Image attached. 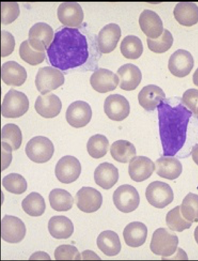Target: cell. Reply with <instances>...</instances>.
<instances>
[{
	"label": "cell",
	"instance_id": "1",
	"mask_svg": "<svg viewBox=\"0 0 198 261\" xmlns=\"http://www.w3.org/2000/svg\"><path fill=\"white\" fill-rule=\"evenodd\" d=\"M47 54L50 64L61 71L80 67L88 58L87 39L76 28L63 27L55 34Z\"/></svg>",
	"mask_w": 198,
	"mask_h": 261
},
{
	"label": "cell",
	"instance_id": "2",
	"mask_svg": "<svg viewBox=\"0 0 198 261\" xmlns=\"http://www.w3.org/2000/svg\"><path fill=\"white\" fill-rule=\"evenodd\" d=\"M159 133L164 156H174L186 139L187 125L192 112L181 103L172 106L167 99L157 106Z\"/></svg>",
	"mask_w": 198,
	"mask_h": 261
},
{
	"label": "cell",
	"instance_id": "3",
	"mask_svg": "<svg viewBox=\"0 0 198 261\" xmlns=\"http://www.w3.org/2000/svg\"><path fill=\"white\" fill-rule=\"evenodd\" d=\"M28 108L29 100L26 95L11 88L5 95L1 105V114L5 118H19L26 113Z\"/></svg>",
	"mask_w": 198,
	"mask_h": 261
},
{
	"label": "cell",
	"instance_id": "4",
	"mask_svg": "<svg viewBox=\"0 0 198 261\" xmlns=\"http://www.w3.org/2000/svg\"><path fill=\"white\" fill-rule=\"evenodd\" d=\"M178 238L167 229L160 227L153 233L150 244L151 251L163 257L173 255L178 248Z\"/></svg>",
	"mask_w": 198,
	"mask_h": 261
},
{
	"label": "cell",
	"instance_id": "5",
	"mask_svg": "<svg viewBox=\"0 0 198 261\" xmlns=\"http://www.w3.org/2000/svg\"><path fill=\"white\" fill-rule=\"evenodd\" d=\"M28 157L36 163H45L53 155L54 146L48 138L38 136L31 138L26 144L25 149Z\"/></svg>",
	"mask_w": 198,
	"mask_h": 261
},
{
	"label": "cell",
	"instance_id": "6",
	"mask_svg": "<svg viewBox=\"0 0 198 261\" xmlns=\"http://www.w3.org/2000/svg\"><path fill=\"white\" fill-rule=\"evenodd\" d=\"M64 80V75L60 70L47 66L38 69L35 83L37 90L44 95L61 86Z\"/></svg>",
	"mask_w": 198,
	"mask_h": 261
},
{
	"label": "cell",
	"instance_id": "7",
	"mask_svg": "<svg viewBox=\"0 0 198 261\" xmlns=\"http://www.w3.org/2000/svg\"><path fill=\"white\" fill-rule=\"evenodd\" d=\"M145 196L148 203L159 209L164 208L174 199V193L171 186L164 182L154 181L147 187Z\"/></svg>",
	"mask_w": 198,
	"mask_h": 261
},
{
	"label": "cell",
	"instance_id": "8",
	"mask_svg": "<svg viewBox=\"0 0 198 261\" xmlns=\"http://www.w3.org/2000/svg\"><path fill=\"white\" fill-rule=\"evenodd\" d=\"M113 201L118 210L123 213H130L138 208L140 197L134 186L125 184L118 186L114 191Z\"/></svg>",
	"mask_w": 198,
	"mask_h": 261
},
{
	"label": "cell",
	"instance_id": "9",
	"mask_svg": "<svg viewBox=\"0 0 198 261\" xmlns=\"http://www.w3.org/2000/svg\"><path fill=\"white\" fill-rule=\"evenodd\" d=\"M81 173V165L75 157L66 155L57 162L55 173L57 179L63 183H71L79 177Z\"/></svg>",
	"mask_w": 198,
	"mask_h": 261
},
{
	"label": "cell",
	"instance_id": "10",
	"mask_svg": "<svg viewBox=\"0 0 198 261\" xmlns=\"http://www.w3.org/2000/svg\"><path fill=\"white\" fill-rule=\"evenodd\" d=\"M26 231L24 222L17 217L5 215L1 220V238L6 242H20L24 239Z\"/></svg>",
	"mask_w": 198,
	"mask_h": 261
},
{
	"label": "cell",
	"instance_id": "11",
	"mask_svg": "<svg viewBox=\"0 0 198 261\" xmlns=\"http://www.w3.org/2000/svg\"><path fill=\"white\" fill-rule=\"evenodd\" d=\"M104 111L107 117L113 121H122L130 112L129 101L122 95L112 94L108 95L104 103Z\"/></svg>",
	"mask_w": 198,
	"mask_h": 261
},
{
	"label": "cell",
	"instance_id": "12",
	"mask_svg": "<svg viewBox=\"0 0 198 261\" xmlns=\"http://www.w3.org/2000/svg\"><path fill=\"white\" fill-rule=\"evenodd\" d=\"M92 112L86 102L76 101L71 103L66 112V119L70 125L75 128L86 126L91 120Z\"/></svg>",
	"mask_w": 198,
	"mask_h": 261
},
{
	"label": "cell",
	"instance_id": "13",
	"mask_svg": "<svg viewBox=\"0 0 198 261\" xmlns=\"http://www.w3.org/2000/svg\"><path fill=\"white\" fill-rule=\"evenodd\" d=\"M54 31L50 25L45 22H37L29 30L28 41L31 47L38 51H45L51 44Z\"/></svg>",
	"mask_w": 198,
	"mask_h": 261
},
{
	"label": "cell",
	"instance_id": "14",
	"mask_svg": "<svg viewBox=\"0 0 198 261\" xmlns=\"http://www.w3.org/2000/svg\"><path fill=\"white\" fill-rule=\"evenodd\" d=\"M194 66L191 54L184 49H178L170 56L168 69L174 76L183 78L188 75Z\"/></svg>",
	"mask_w": 198,
	"mask_h": 261
},
{
	"label": "cell",
	"instance_id": "15",
	"mask_svg": "<svg viewBox=\"0 0 198 261\" xmlns=\"http://www.w3.org/2000/svg\"><path fill=\"white\" fill-rule=\"evenodd\" d=\"M78 208L85 213H93L97 211L102 204L101 193L91 187H82L76 194Z\"/></svg>",
	"mask_w": 198,
	"mask_h": 261
},
{
	"label": "cell",
	"instance_id": "16",
	"mask_svg": "<svg viewBox=\"0 0 198 261\" xmlns=\"http://www.w3.org/2000/svg\"><path fill=\"white\" fill-rule=\"evenodd\" d=\"M90 84L94 90L106 93L114 90L119 82L118 76L107 69L99 68L91 75Z\"/></svg>",
	"mask_w": 198,
	"mask_h": 261
},
{
	"label": "cell",
	"instance_id": "17",
	"mask_svg": "<svg viewBox=\"0 0 198 261\" xmlns=\"http://www.w3.org/2000/svg\"><path fill=\"white\" fill-rule=\"evenodd\" d=\"M57 16L64 25L76 27L83 21L84 12L81 5L76 2H63L58 6Z\"/></svg>",
	"mask_w": 198,
	"mask_h": 261
},
{
	"label": "cell",
	"instance_id": "18",
	"mask_svg": "<svg viewBox=\"0 0 198 261\" xmlns=\"http://www.w3.org/2000/svg\"><path fill=\"white\" fill-rule=\"evenodd\" d=\"M139 23L142 31L147 38L155 39L164 31L163 21L155 12L144 10L139 17Z\"/></svg>",
	"mask_w": 198,
	"mask_h": 261
},
{
	"label": "cell",
	"instance_id": "19",
	"mask_svg": "<svg viewBox=\"0 0 198 261\" xmlns=\"http://www.w3.org/2000/svg\"><path fill=\"white\" fill-rule=\"evenodd\" d=\"M121 37V29L118 25L111 23L105 25L98 35V46L103 53H108L116 47Z\"/></svg>",
	"mask_w": 198,
	"mask_h": 261
},
{
	"label": "cell",
	"instance_id": "20",
	"mask_svg": "<svg viewBox=\"0 0 198 261\" xmlns=\"http://www.w3.org/2000/svg\"><path fill=\"white\" fill-rule=\"evenodd\" d=\"M120 87L126 91L135 89L142 80V73L136 65L128 63L121 66L116 72Z\"/></svg>",
	"mask_w": 198,
	"mask_h": 261
},
{
	"label": "cell",
	"instance_id": "21",
	"mask_svg": "<svg viewBox=\"0 0 198 261\" xmlns=\"http://www.w3.org/2000/svg\"><path fill=\"white\" fill-rule=\"evenodd\" d=\"M154 162L148 157L137 156L131 160L128 172L131 178L136 182H142L149 178L154 170Z\"/></svg>",
	"mask_w": 198,
	"mask_h": 261
},
{
	"label": "cell",
	"instance_id": "22",
	"mask_svg": "<svg viewBox=\"0 0 198 261\" xmlns=\"http://www.w3.org/2000/svg\"><path fill=\"white\" fill-rule=\"evenodd\" d=\"M36 112L46 118L57 116L62 108L61 102L58 96L54 93L39 95L34 104Z\"/></svg>",
	"mask_w": 198,
	"mask_h": 261
},
{
	"label": "cell",
	"instance_id": "23",
	"mask_svg": "<svg viewBox=\"0 0 198 261\" xmlns=\"http://www.w3.org/2000/svg\"><path fill=\"white\" fill-rule=\"evenodd\" d=\"M166 98L163 89L154 84L144 86L138 95L140 106L147 111H153L158 105Z\"/></svg>",
	"mask_w": 198,
	"mask_h": 261
},
{
	"label": "cell",
	"instance_id": "24",
	"mask_svg": "<svg viewBox=\"0 0 198 261\" xmlns=\"http://www.w3.org/2000/svg\"><path fill=\"white\" fill-rule=\"evenodd\" d=\"M1 78L8 85L20 86L26 81L27 72L25 69L14 61H8L1 67Z\"/></svg>",
	"mask_w": 198,
	"mask_h": 261
},
{
	"label": "cell",
	"instance_id": "25",
	"mask_svg": "<svg viewBox=\"0 0 198 261\" xmlns=\"http://www.w3.org/2000/svg\"><path fill=\"white\" fill-rule=\"evenodd\" d=\"M118 176L117 168L107 162L99 164L94 173L95 183L104 189L112 187L117 182Z\"/></svg>",
	"mask_w": 198,
	"mask_h": 261
},
{
	"label": "cell",
	"instance_id": "26",
	"mask_svg": "<svg viewBox=\"0 0 198 261\" xmlns=\"http://www.w3.org/2000/svg\"><path fill=\"white\" fill-rule=\"evenodd\" d=\"M155 172L161 177L169 180L177 178L182 172L180 161L173 156H162L155 161Z\"/></svg>",
	"mask_w": 198,
	"mask_h": 261
},
{
	"label": "cell",
	"instance_id": "27",
	"mask_svg": "<svg viewBox=\"0 0 198 261\" xmlns=\"http://www.w3.org/2000/svg\"><path fill=\"white\" fill-rule=\"evenodd\" d=\"M174 16L179 24L191 26L198 22V6L194 3H178L173 10Z\"/></svg>",
	"mask_w": 198,
	"mask_h": 261
},
{
	"label": "cell",
	"instance_id": "28",
	"mask_svg": "<svg viewBox=\"0 0 198 261\" xmlns=\"http://www.w3.org/2000/svg\"><path fill=\"white\" fill-rule=\"evenodd\" d=\"M147 232L145 224L139 221H133L125 227L123 237L127 245L132 247H138L145 243Z\"/></svg>",
	"mask_w": 198,
	"mask_h": 261
},
{
	"label": "cell",
	"instance_id": "29",
	"mask_svg": "<svg viewBox=\"0 0 198 261\" xmlns=\"http://www.w3.org/2000/svg\"><path fill=\"white\" fill-rule=\"evenodd\" d=\"M98 248L106 255L115 256L121 250V244L118 235L111 230L102 232L97 239Z\"/></svg>",
	"mask_w": 198,
	"mask_h": 261
},
{
	"label": "cell",
	"instance_id": "30",
	"mask_svg": "<svg viewBox=\"0 0 198 261\" xmlns=\"http://www.w3.org/2000/svg\"><path fill=\"white\" fill-rule=\"evenodd\" d=\"M50 235L57 239H67L74 231L73 224L70 219L65 216H54L48 223Z\"/></svg>",
	"mask_w": 198,
	"mask_h": 261
},
{
	"label": "cell",
	"instance_id": "31",
	"mask_svg": "<svg viewBox=\"0 0 198 261\" xmlns=\"http://www.w3.org/2000/svg\"><path fill=\"white\" fill-rule=\"evenodd\" d=\"M112 157L121 163H127L136 155L134 145L127 140H120L114 142L110 148Z\"/></svg>",
	"mask_w": 198,
	"mask_h": 261
},
{
	"label": "cell",
	"instance_id": "32",
	"mask_svg": "<svg viewBox=\"0 0 198 261\" xmlns=\"http://www.w3.org/2000/svg\"><path fill=\"white\" fill-rule=\"evenodd\" d=\"M51 207L57 211H66L70 210L73 204V199L66 190L61 188L52 189L49 196Z\"/></svg>",
	"mask_w": 198,
	"mask_h": 261
},
{
	"label": "cell",
	"instance_id": "33",
	"mask_svg": "<svg viewBox=\"0 0 198 261\" xmlns=\"http://www.w3.org/2000/svg\"><path fill=\"white\" fill-rule=\"evenodd\" d=\"M21 206L24 211L30 216H41L46 209L44 199L39 193L32 192L22 201Z\"/></svg>",
	"mask_w": 198,
	"mask_h": 261
},
{
	"label": "cell",
	"instance_id": "34",
	"mask_svg": "<svg viewBox=\"0 0 198 261\" xmlns=\"http://www.w3.org/2000/svg\"><path fill=\"white\" fill-rule=\"evenodd\" d=\"M120 49L124 56L131 59L138 58L143 51L141 40L134 35L126 36L121 42Z\"/></svg>",
	"mask_w": 198,
	"mask_h": 261
},
{
	"label": "cell",
	"instance_id": "35",
	"mask_svg": "<svg viewBox=\"0 0 198 261\" xmlns=\"http://www.w3.org/2000/svg\"><path fill=\"white\" fill-rule=\"evenodd\" d=\"M108 146L109 141L105 136L96 134L89 138L87 144V149L92 157L98 159L106 155Z\"/></svg>",
	"mask_w": 198,
	"mask_h": 261
},
{
	"label": "cell",
	"instance_id": "36",
	"mask_svg": "<svg viewBox=\"0 0 198 261\" xmlns=\"http://www.w3.org/2000/svg\"><path fill=\"white\" fill-rule=\"evenodd\" d=\"M1 138L2 142L9 144L14 151L20 148L22 141V135L17 125L8 123L1 129Z\"/></svg>",
	"mask_w": 198,
	"mask_h": 261
},
{
	"label": "cell",
	"instance_id": "37",
	"mask_svg": "<svg viewBox=\"0 0 198 261\" xmlns=\"http://www.w3.org/2000/svg\"><path fill=\"white\" fill-rule=\"evenodd\" d=\"M166 222L170 230L178 232L189 229L192 225V222L185 219L182 216L180 205L174 207L168 212Z\"/></svg>",
	"mask_w": 198,
	"mask_h": 261
},
{
	"label": "cell",
	"instance_id": "38",
	"mask_svg": "<svg viewBox=\"0 0 198 261\" xmlns=\"http://www.w3.org/2000/svg\"><path fill=\"white\" fill-rule=\"evenodd\" d=\"M182 216L187 220L194 222L198 221V195L188 193L180 205Z\"/></svg>",
	"mask_w": 198,
	"mask_h": 261
},
{
	"label": "cell",
	"instance_id": "39",
	"mask_svg": "<svg viewBox=\"0 0 198 261\" xmlns=\"http://www.w3.org/2000/svg\"><path fill=\"white\" fill-rule=\"evenodd\" d=\"M2 185L6 190L16 194H22L27 189L26 180L17 173H10L5 176Z\"/></svg>",
	"mask_w": 198,
	"mask_h": 261
},
{
	"label": "cell",
	"instance_id": "40",
	"mask_svg": "<svg viewBox=\"0 0 198 261\" xmlns=\"http://www.w3.org/2000/svg\"><path fill=\"white\" fill-rule=\"evenodd\" d=\"M19 54L24 61L32 66L42 62L46 58L45 51H38L33 49L28 40L24 41L21 43Z\"/></svg>",
	"mask_w": 198,
	"mask_h": 261
},
{
	"label": "cell",
	"instance_id": "41",
	"mask_svg": "<svg viewBox=\"0 0 198 261\" xmlns=\"http://www.w3.org/2000/svg\"><path fill=\"white\" fill-rule=\"evenodd\" d=\"M148 48L155 53H162L168 50L173 43V38L171 33L167 29H164L160 37L152 39H146Z\"/></svg>",
	"mask_w": 198,
	"mask_h": 261
},
{
	"label": "cell",
	"instance_id": "42",
	"mask_svg": "<svg viewBox=\"0 0 198 261\" xmlns=\"http://www.w3.org/2000/svg\"><path fill=\"white\" fill-rule=\"evenodd\" d=\"M20 9L17 2H1V23L8 24L17 19Z\"/></svg>",
	"mask_w": 198,
	"mask_h": 261
},
{
	"label": "cell",
	"instance_id": "43",
	"mask_svg": "<svg viewBox=\"0 0 198 261\" xmlns=\"http://www.w3.org/2000/svg\"><path fill=\"white\" fill-rule=\"evenodd\" d=\"M56 260H80L81 254L73 245L64 244L58 246L54 251Z\"/></svg>",
	"mask_w": 198,
	"mask_h": 261
},
{
	"label": "cell",
	"instance_id": "44",
	"mask_svg": "<svg viewBox=\"0 0 198 261\" xmlns=\"http://www.w3.org/2000/svg\"><path fill=\"white\" fill-rule=\"evenodd\" d=\"M15 45L14 36L9 31L1 30V56L6 57L11 54Z\"/></svg>",
	"mask_w": 198,
	"mask_h": 261
},
{
	"label": "cell",
	"instance_id": "45",
	"mask_svg": "<svg viewBox=\"0 0 198 261\" xmlns=\"http://www.w3.org/2000/svg\"><path fill=\"white\" fill-rule=\"evenodd\" d=\"M182 102L195 115H196L198 107V89L190 88L183 94Z\"/></svg>",
	"mask_w": 198,
	"mask_h": 261
},
{
	"label": "cell",
	"instance_id": "46",
	"mask_svg": "<svg viewBox=\"0 0 198 261\" xmlns=\"http://www.w3.org/2000/svg\"><path fill=\"white\" fill-rule=\"evenodd\" d=\"M11 147L8 144L1 142V171L7 168L12 159Z\"/></svg>",
	"mask_w": 198,
	"mask_h": 261
},
{
	"label": "cell",
	"instance_id": "47",
	"mask_svg": "<svg viewBox=\"0 0 198 261\" xmlns=\"http://www.w3.org/2000/svg\"><path fill=\"white\" fill-rule=\"evenodd\" d=\"M29 259H51L48 254L43 251H37L32 254Z\"/></svg>",
	"mask_w": 198,
	"mask_h": 261
},
{
	"label": "cell",
	"instance_id": "48",
	"mask_svg": "<svg viewBox=\"0 0 198 261\" xmlns=\"http://www.w3.org/2000/svg\"><path fill=\"white\" fill-rule=\"evenodd\" d=\"M82 259H100V258L91 250H85L82 252Z\"/></svg>",
	"mask_w": 198,
	"mask_h": 261
},
{
	"label": "cell",
	"instance_id": "49",
	"mask_svg": "<svg viewBox=\"0 0 198 261\" xmlns=\"http://www.w3.org/2000/svg\"><path fill=\"white\" fill-rule=\"evenodd\" d=\"M191 153L192 159L198 165V144H195L192 147Z\"/></svg>",
	"mask_w": 198,
	"mask_h": 261
},
{
	"label": "cell",
	"instance_id": "50",
	"mask_svg": "<svg viewBox=\"0 0 198 261\" xmlns=\"http://www.w3.org/2000/svg\"><path fill=\"white\" fill-rule=\"evenodd\" d=\"M192 80L194 84L198 87V68L193 74Z\"/></svg>",
	"mask_w": 198,
	"mask_h": 261
},
{
	"label": "cell",
	"instance_id": "51",
	"mask_svg": "<svg viewBox=\"0 0 198 261\" xmlns=\"http://www.w3.org/2000/svg\"><path fill=\"white\" fill-rule=\"evenodd\" d=\"M194 238L196 242V243L198 244V225L196 227L195 230H194Z\"/></svg>",
	"mask_w": 198,
	"mask_h": 261
},
{
	"label": "cell",
	"instance_id": "52",
	"mask_svg": "<svg viewBox=\"0 0 198 261\" xmlns=\"http://www.w3.org/2000/svg\"><path fill=\"white\" fill-rule=\"evenodd\" d=\"M196 115H197V117L198 118V107H197V109Z\"/></svg>",
	"mask_w": 198,
	"mask_h": 261
}]
</instances>
